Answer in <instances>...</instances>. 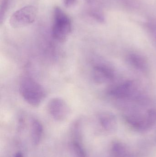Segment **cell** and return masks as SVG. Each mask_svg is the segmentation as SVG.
Instances as JSON below:
<instances>
[{
    "instance_id": "cell-3",
    "label": "cell",
    "mask_w": 156,
    "mask_h": 157,
    "mask_svg": "<svg viewBox=\"0 0 156 157\" xmlns=\"http://www.w3.org/2000/svg\"><path fill=\"white\" fill-rule=\"evenodd\" d=\"M37 9L33 5H27L13 13L9 19V24L13 28L19 29L27 26L35 22Z\"/></svg>"
},
{
    "instance_id": "cell-10",
    "label": "cell",
    "mask_w": 156,
    "mask_h": 157,
    "mask_svg": "<svg viewBox=\"0 0 156 157\" xmlns=\"http://www.w3.org/2000/svg\"><path fill=\"white\" fill-rule=\"evenodd\" d=\"M71 149L75 157H86L87 153L83 146V138H71Z\"/></svg>"
},
{
    "instance_id": "cell-1",
    "label": "cell",
    "mask_w": 156,
    "mask_h": 157,
    "mask_svg": "<svg viewBox=\"0 0 156 157\" xmlns=\"http://www.w3.org/2000/svg\"><path fill=\"white\" fill-rule=\"evenodd\" d=\"M19 91L23 99L35 108L40 106L46 98V90L44 86L30 76H24L21 78Z\"/></svg>"
},
{
    "instance_id": "cell-2",
    "label": "cell",
    "mask_w": 156,
    "mask_h": 157,
    "mask_svg": "<svg viewBox=\"0 0 156 157\" xmlns=\"http://www.w3.org/2000/svg\"><path fill=\"white\" fill-rule=\"evenodd\" d=\"M72 23L69 17L58 6L54 8L51 35L60 43L67 41L72 32Z\"/></svg>"
},
{
    "instance_id": "cell-5",
    "label": "cell",
    "mask_w": 156,
    "mask_h": 157,
    "mask_svg": "<svg viewBox=\"0 0 156 157\" xmlns=\"http://www.w3.org/2000/svg\"><path fill=\"white\" fill-rule=\"evenodd\" d=\"M92 77L94 82L102 84L112 80L114 78V73L108 66L103 64H98L93 67Z\"/></svg>"
},
{
    "instance_id": "cell-9",
    "label": "cell",
    "mask_w": 156,
    "mask_h": 157,
    "mask_svg": "<svg viewBox=\"0 0 156 157\" xmlns=\"http://www.w3.org/2000/svg\"><path fill=\"white\" fill-rule=\"evenodd\" d=\"M128 60L130 64L140 71H145L147 67V63L143 57L138 54H130L128 57Z\"/></svg>"
},
{
    "instance_id": "cell-13",
    "label": "cell",
    "mask_w": 156,
    "mask_h": 157,
    "mask_svg": "<svg viewBox=\"0 0 156 157\" xmlns=\"http://www.w3.org/2000/svg\"><path fill=\"white\" fill-rule=\"evenodd\" d=\"M77 0H63L64 6L67 7L73 6L76 2Z\"/></svg>"
},
{
    "instance_id": "cell-6",
    "label": "cell",
    "mask_w": 156,
    "mask_h": 157,
    "mask_svg": "<svg viewBox=\"0 0 156 157\" xmlns=\"http://www.w3.org/2000/svg\"><path fill=\"white\" fill-rule=\"evenodd\" d=\"M30 134L33 145H38L43 138L44 127L41 122L34 117L30 119Z\"/></svg>"
},
{
    "instance_id": "cell-12",
    "label": "cell",
    "mask_w": 156,
    "mask_h": 157,
    "mask_svg": "<svg viewBox=\"0 0 156 157\" xmlns=\"http://www.w3.org/2000/svg\"><path fill=\"white\" fill-rule=\"evenodd\" d=\"M10 0H1V13H0V18H1V24L2 25L3 21L4 18L5 17V14L8 10Z\"/></svg>"
},
{
    "instance_id": "cell-7",
    "label": "cell",
    "mask_w": 156,
    "mask_h": 157,
    "mask_svg": "<svg viewBox=\"0 0 156 157\" xmlns=\"http://www.w3.org/2000/svg\"><path fill=\"white\" fill-rule=\"evenodd\" d=\"M132 86V82L130 81H126L119 86L112 88L109 90V94L118 98H125L131 95Z\"/></svg>"
},
{
    "instance_id": "cell-4",
    "label": "cell",
    "mask_w": 156,
    "mask_h": 157,
    "mask_svg": "<svg viewBox=\"0 0 156 157\" xmlns=\"http://www.w3.org/2000/svg\"><path fill=\"white\" fill-rule=\"evenodd\" d=\"M47 109L49 115L57 121H65L71 113L70 108L67 101L58 97L49 100L48 103Z\"/></svg>"
},
{
    "instance_id": "cell-14",
    "label": "cell",
    "mask_w": 156,
    "mask_h": 157,
    "mask_svg": "<svg viewBox=\"0 0 156 157\" xmlns=\"http://www.w3.org/2000/svg\"><path fill=\"white\" fill-rule=\"evenodd\" d=\"M13 157H25L24 155L21 151L16 152L14 155Z\"/></svg>"
},
{
    "instance_id": "cell-8",
    "label": "cell",
    "mask_w": 156,
    "mask_h": 157,
    "mask_svg": "<svg viewBox=\"0 0 156 157\" xmlns=\"http://www.w3.org/2000/svg\"><path fill=\"white\" fill-rule=\"evenodd\" d=\"M99 122L102 127L107 130L112 131L115 128L116 120L115 117L110 113L103 112L98 116Z\"/></svg>"
},
{
    "instance_id": "cell-11",
    "label": "cell",
    "mask_w": 156,
    "mask_h": 157,
    "mask_svg": "<svg viewBox=\"0 0 156 157\" xmlns=\"http://www.w3.org/2000/svg\"><path fill=\"white\" fill-rule=\"evenodd\" d=\"M111 154L113 157H130L126 147L121 143L116 142L112 146Z\"/></svg>"
}]
</instances>
